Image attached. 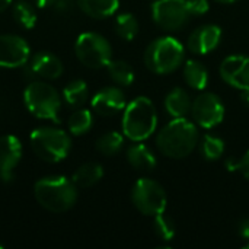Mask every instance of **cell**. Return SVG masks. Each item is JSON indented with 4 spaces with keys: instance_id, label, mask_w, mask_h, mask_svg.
<instances>
[{
    "instance_id": "cell-14",
    "label": "cell",
    "mask_w": 249,
    "mask_h": 249,
    "mask_svg": "<svg viewBox=\"0 0 249 249\" xmlns=\"http://www.w3.org/2000/svg\"><path fill=\"white\" fill-rule=\"evenodd\" d=\"M92 109L101 115V117H112L118 112L124 111L127 102L124 92L117 86H107L101 90H98L92 101H90Z\"/></svg>"
},
{
    "instance_id": "cell-34",
    "label": "cell",
    "mask_w": 249,
    "mask_h": 249,
    "mask_svg": "<svg viewBox=\"0 0 249 249\" xmlns=\"http://www.w3.org/2000/svg\"><path fill=\"white\" fill-rule=\"evenodd\" d=\"M241 101L244 105H247L249 108V88L248 89H242L241 90Z\"/></svg>"
},
{
    "instance_id": "cell-7",
    "label": "cell",
    "mask_w": 249,
    "mask_h": 249,
    "mask_svg": "<svg viewBox=\"0 0 249 249\" xmlns=\"http://www.w3.org/2000/svg\"><path fill=\"white\" fill-rule=\"evenodd\" d=\"M74 54L83 66L89 69H102L112 60V47L101 34L83 32L74 42Z\"/></svg>"
},
{
    "instance_id": "cell-23",
    "label": "cell",
    "mask_w": 249,
    "mask_h": 249,
    "mask_svg": "<svg viewBox=\"0 0 249 249\" xmlns=\"http://www.w3.org/2000/svg\"><path fill=\"white\" fill-rule=\"evenodd\" d=\"M67 127L69 131L73 136H83L86 133H89V130L93 127V114L90 109L86 108H76L67 121Z\"/></svg>"
},
{
    "instance_id": "cell-31",
    "label": "cell",
    "mask_w": 249,
    "mask_h": 249,
    "mask_svg": "<svg viewBox=\"0 0 249 249\" xmlns=\"http://www.w3.org/2000/svg\"><path fill=\"white\" fill-rule=\"evenodd\" d=\"M190 1V7H191V12L194 16H198V15H204L209 12V0H188Z\"/></svg>"
},
{
    "instance_id": "cell-15",
    "label": "cell",
    "mask_w": 249,
    "mask_h": 249,
    "mask_svg": "<svg viewBox=\"0 0 249 249\" xmlns=\"http://www.w3.org/2000/svg\"><path fill=\"white\" fill-rule=\"evenodd\" d=\"M26 69L31 71L32 77H39L42 80H54L63 74V63L61 60L48 51H38L29 61L25 64Z\"/></svg>"
},
{
    "instance_id": "cell-33",
    "label": "cell",
    "mask_w": 249,
    "mask_h": 249,
    "mask_svg": "<svg viewBox=\"0 0 249 249\" xmlns=\"http://www.w3.org/2000/svg\"><path fill=\"white\" fill-rule=\"evenodd\" d=\"M34 1L39 9H47V7L55 6V3H57V0H34Z\"/></svg>"
},
{
    "instance_id": "cell-19",
    "label": "cell",
    "mask_w": 249,
    "mask_h": 249,
    "mask_svg": "<svg viewBox=\"0 0 249 249\" xmlns=\"http://www.w3.org/2000/svg\"><path fill=\"white\" fill-rule=\"evenodd\" d=\"M77 4L89 18L107 19L118 10L120 0H77Z\"/></svg>"
},
{
    "instance_id": "cell-6",
    "label": "cell",
    "mask_w": 249,
    "mask_h": 249,
    "mask_svg": "<svg viewBox=\"0 0 249 249\" xmlns=\"http://www.w3.org/2000/svg\"><path fill=\"white\" fill-rule=\"evenodd\" d=\"M34 153L47 163H60L71 150L70 136L57 127H38L29 136Z\"/></svg>"
},
{
    "instance_id": "cell-22",
    "label": "cell",
    "mask_w": 249,
    "mask_h": 249,
    "mask_svg": "<svg viewBox=\"0 0 249 249\" xmlns=\"http://www.w3.org/2000/svg\"><path fill=\"white\" fill-rule=\"evenodd\" d=\"M89 98L88 83L82 79H74L69 82L63 89V101L70 108H82Z\"/></svg>"
},
{
    "instance_id": "cell-13",
    "label": "cell",
    "mask_w": 249,
    "mask_h": 249,
    "mask_svg": "<svg viewBox=\"0 0 249 249\" xmlns=\"http://www.w3.org/2000/svg\"><path fill=\"white\" fill-rule=\"evenodd\" d=\"M22 143L16 136L6 134L0 137V181L10 184L15 179V168L22 159Z\"/></svg>"
},
{
    "instance_id": "cell-9",
    "label": "cell",
    "mask_w": 249,
    "mask_h": 249,
    "mask_svg": "<svg viewBox=\"0 0 249 249\" xmlns=\"http://www.w3.org/2000/svg\"><path fill=\"white\" fill-rule=\"evenodd\" d=\"M193 16L188 0H156L152 4L153 22L168 32L185 28Z\"/></svg>"
},
{
    "instance_id": "cell-8",
    "label": "cell",
    "mask_w": 249,
    "mask_h": 249,
    "mask_svg": "<svg viewBox=\"0 0 249 249\" xmlns=\"http://www.w3.org/2000/svg\"><path fill=\"white\" fill-rule=\"evenodd\" d=\"M131 203L144 216H156L166 210L168 196L165 188L150 178H140L131 188Z\"/></svg>"
},
{
    "instance_id": "cell-12",
    "label": "cell",
    "mask_w": 249,
    "mask_h": 249,
    "mask_svg": "<svg viewBox=\"0 0 249 249\" xmlns=\"http://www.w3.org/2000/svg\"><path fill=\"white\" fill-rule=\"evenodd\" d=\"M220 77L235 89L249 88V57L244 54H232L226 57L219 67Z\"/></svg>"
},
{
    "instance_id": "cell-21",
    "label": "cell",
    "mask_w": 249,
    "mask_h": 249,
    "mask_svg": "<svg viewBox=\"0 0 249 249\" xmlns=\"http://www.w3.org/2000/svg\"><path fill=\"white\" fill-rule=\"evenodd\" d=\"M102 177H104V168L99 163L89 162L79 166L74 171L71 179L77 185V188H90L96 185L102 179Z\"/></svg>"
},
{
    "instance_id": "cell-28",
    "label": "cell",
    "mask_w": 249,
    "mask_h": 249,
    "mask_svg": "<svg viewBox=\"0 0 249 249\" xmlns=\"http://www.w3.org/2000/svg\"><path fill=\"white\" fill-rule=\"evenodd\" d=\"M200 152L206 160H219L225 153V142L217 136L204 134L200 140Z\"/></svg>"
},
{
    "instance_id": "cell-35",
    "label": "cell",
    "mask_w": 249,
    "mask_h": 249,
    "mask_svg": "<svg viewBox=\"0 0 249 249\" xmlns=\"http://www.w3.org/2000/svg\"><path fill=\"white\" fill-rule=\"evenodd\" d=\"M12 4V0H0V12H4Z\"/></svg>"
},
{
    "instance_id": "cell-38",
    "label": "cell",
    "mask_w": 249,
    "mask_h": 249,
    "mask_svg": "<svg viewBox=\"0 0 249 249\" xmlns=\"http://www.w3.org/2000/svg\"><path fill=\"white\" fill-rule=\"evenodd\" d=\"M0 249H3V245H1V244H0Z\"/></svg>"
},
{
    "instance_id": "cell-17",
    "label": "cell",
    "mask_w": 249,
    "mask_h": 249,
    "mask_svg": "<svg viewBox=\"0 0 249 249\" xmlns=\"http://www.w3.org/2000/svg\"><path fill=\"white\" fill-rule=\"evenodd\" d=\"M193 101L184 88H174L165 96V109L172 118H181L191 112Z\"/></svg>"
},
{
    "instance_id": "cell-2",
    "label": "cell",
    "mask_w": 249,
    "mask_h": 249,
    "mask_svg": "<svg viewBox=\"0 0 249 249\" xmlns=\"http://www.w3.org/2000/svg\"><path fill=\"white\" fill-rule=\"evenodd\" d=\"M73 179L61 175L41 178L34 185V197L36 203L51 213H64L74 207L79 193Z\"/></svg>"
},
{
    "instance_id": "cell-1",
    "label": "cell",
    "mask_w": 249,
    "mask_h": 249,
    "mask_svg": "<svg viewBox=\"0 0 249 249\" xmlns=\"http://www.w3.org/2000/svg\"><path fill=\"white\" fill-rule=\"evenodd\" d=\"M200 143L197 124L185 117L174 118L156 136L159 152L169 159H185Z\"/></svg>"
},
{
    "instance_id": "cell-26",
    "label": "cell",
    "mask_w": 249,
    "mask_h": 249,
    "mask_svg": "<svg viewBox=\"0 0 249 249\" xmlns=\"http://www.w3.org/2000/svg\"><path fill=\"white\" fill-rule=\"evenodd\" d=\"M96 150L104 156H115L124 146V136L118 131H108L96 140Z\"/></svg>"
},
{
    "instance_id": "cell-27",
    "label": "cell",
    "mask_w": 249,
    "mask_h": 249,
    "mask_svg": "<svg viewBox=\"0 0 249 249\" xmlns=\"http://www.w3.org/2000/svg\"><path fill=\"white\" fill-rule=\"evenodd\" d=\"M12 15L13 19L18 25H20L25 29H32L36 25V12L35 7L26 1V0H19L13 4L12 7Z\"/></svg>"
},
{
    "instance_id": "cell-5",
    "label": "cell",
    "mask_w": 249,
    "mask_h": 249,
    "mask_svg": "<svg viewBox=\"0 0 249 249\" xmlns=\"http://www.w3.org/2000/svg\"><path fill=\"white\" fill-rule=\"evenodd\" d=\"M184 45L174 36L156 38L144 51V64L156 74H169L177 71L184 64Z\"/></svg>"
},
{
    "instance_id": "cell-25",
    "label": "cell",
    "mask_w": 249,
    "mask_h": 249,
    "mask_svg": "<svg viewBox=\"0 0 249 249\" xmlns=\"http://www.w3.org/2000/svg\"><path fill=\"white\" fill-rule=\"evenodd\" d=\"M115 34L124 41H133L139 34V20L133 13H120L114 22Z\"/></svg>"
},
{
    "instance_id": "cell-16",
    "label": "cell",
    "mask_w": 249,
    "mask_h": 249,
    "mask_svg": "<svg viewBox=\"0 0 249 249\" xmlns=\"http://www.w3.org/2000/svg\"><path fill=\"white\" fill-rule=\"evenodd\" d=\"M220 39H222L220 26L213 25V23L203 25L191 32L187 41V48L194 54L204 55L213 51L214 48H217V45L220 44Z\"/></svg>"
},
{
    "instance_id": "cell-18",
    "label": "cell",
    "mask_w": 249,
    "mask_h": 249,
    "mask_svg": "<svg viewBox=\"0 0 249 249\" xmlns=\"http://www.w3.org/2000/svg\"><path fill=\"white\" fill-rule=\"evenodd\" d=\"M127 162L137 171H153L158 165L153 152L142 142H134L127 149Z\"/></svg>"
},
{
    "instance_id": "cell-30",
    "label": "cell",
    "mask_w": 249,
    "mask_h": 249,
    "mask_svg": "<svg viewBox=\"0 0 249 249\" xmlns=\"http://www.w3.org/2000/svg\"><path fill=\"white\" fill-rule=\"evenodd\" d=\"M225 166L231 172H239L245 179L249 181V150H247L239 159L229 158L225 162Z\"/></svg>"
},
{
    "instance_id": "cell-36",
    "label": "cell",
    "mask_w": 249,
    "mask_h": 249,
    "mask_svg": "<svg viewBox=\"0 0 249 249\" xmlns=\"http://www.w3.org/2000/svg\"><path fill=\"white\" fill-rule=\"evenodd\" d=\"M214 1H217V3H223V4H229V3H235V1H238V0H214Z\"/></svg>"
},
{
    "instance_id": "cell-37",
    "label": "cell",
    "mask_w": 249,
    "mask_h": 249,
    "mask_svg": "<svg viewBox=\"0 0 249 249\" xmlns=\"http://www.w3.org/2000/svg\"><path fill=\"white\" fill-rule=\"evenodd\" d=\"M244 248L249 249V241H248V242H247V244H245V247H244Z\"/></svg>"
},
{
    "instance_id": "cell-29",
    "label": "cell",
    "mask_w": 249,
    "mask_h": 249,
    "mask_svg": "<svg viewBox=\"0 0 249 249\" xmlns=\"http://www.w3.org/2000/svg\"><path fill=\"white\" fill-rule=\"evenodd\" d=\"M153 229H155V233L162 241H166V242L172 241L177 235V225L174 219L165 212L153 216Z\"/></svg>"
},
{
    "instance_id": "cell-3",
    "label": "cell",
    "mask_w": 249,
    "mask_h": 249,
    "mask_svg": "<svg viewBox=\"0 0 249 249\" xmlns=\"http://www.w3.org/2000/svg\"><path fill=\"white\" fill-rule=\"evenodd\" d=\"M123 134L131 142H144L158 127V112L146 96H137L125 105L123 114Z\"/></svg>"
},
{
    "instance_id": "cell-32",
    "label": "cell",
    "mask_w": 249,
    "mask_h": 249,
    "mask_svg": "<svg viewBox=\"0 0 249 249\" xmlns=\"http://www.w3.org/2000/svg\"><path fill=\"white\" fill-rule=\"evenodd\" d=\"M238 235L242 238V239H245L247 242L249 241V219H244V220H241L239 222V225H238Z\"/></svg>"
},
{
    "instance_id": "cell-24",
    "label": "cell",
    "mask_w": 249,
    "mask_h": 249,
    "mask_svg": "<svg viewBox=\"0 0 249 249\" xmlns=\"http://www.w3.org/2000/svg\"><path fill=\"white\" fill-rule=\"evenodd\" d=\"M108 74L118 86H130L134 82V70L124 60H111L107 66Z\"/></svg>"
},
{
    "instance_id": "cell-11",
    "label": "cell",
    "mask_w": 249,
    "mask_h": 249,
    "mask_svg": "<svg viewBox=\"0 0 249 249\" xmlns=\"http://www.w3.org/2000/svg\"><path fill=\"white\" fill-rule=\"evenodd\" d=\"M31 58L29 44L19 35H0V67L18 69L23 67Z\"/></svg>"
},
{
    "instance_id": "cell-10",
    "label": "cell",
    "mask_w": 249,
    "mask_h": 249,
    "mask_svg": "<svg viewBox=\"0 0 249 249\" xmlns=\"http://www.w3.org/2000/svg\"><path fill=\"white\" fill-rule=\"evenodd\" d=\"M191 117L198 127L212 130L223 121L225 105L217 95L212 92H203L193 101Z\"/></svg>"
},
{
    "instance_id": "cell-20",
    "label": "cell",
    "mask_w": 249,
    "mask_h": 249,
    "mask_svg": "<svg viewBox=\"0 0 249 249\" xmlns=\"http://www.w3.org/2000/svg\"><path fill=\"white\" fill-rule=\"evenodd\" d=\"M184 79L190 88L196 90H204L209 85L207 67L198 60H188L184 63Z\"/></svg>"
},
{
    "instance_id": "cell-4",
    "label": "cell",
    "mask_w": 249,
    "mask_h": 249,
    "mask_svg": "<svg viewBox=\"0 0 249 249\" xmlns=\"http://www.w3.org/2000/svg\"><path fill=\"white\" fill-rule=\"evenodd\" d=\"M63 96L45 80H32L23 92V104L26 109L39 120L60 123Z\"/></svg>"
}]
</instances>
